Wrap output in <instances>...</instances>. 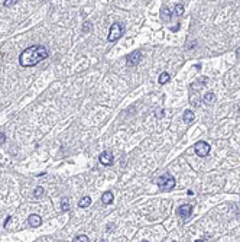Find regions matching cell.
I'll return each mask as SVG.
<instances>
[{
	"instance_id": "cell-1",
	"label": "cell",
	"mask_w": 240,
	"mask_h": 242,
	"mask_svg": "<svg viewBox=\"0 0 240 242\" xmlns=\"http://www.w3.org/2000/svg\"><path fill=\"white\" fill-rule=\"evenodd\" d=\"M49 57L48 49L43 45H32L26 48L19 55V64L22 67H33Z\"/></svg>"
},
{
	"instance_id": "cell-2",
	"label": "cell",
	"mask_w": 240,
	"mask_h": 242,
	"mask_svg": "<svg viewBox=\"0 0 240 242\" xmlns=\"http://www.w3.org/2000/svg\"><path fill=\"white\" fill-rule=\"evenodd\" d=\"M123 32H124V25L120 23V22H114L108 29L107 41L108 42H116L117 39H120L123 36Z\"/></svg>"
},
{
	"instance_id": "cell-3",
	"label": "cell",
	"mask_w": 240,
	"mask_h": 242,
	"mask_svg": "<svg viewBox=\"0 0 240 242\" xmlns=\"http://www.w3.org/2000/svg\"><path fill=\"white\" fill-rule=\"evenodd\" d=\"M156 183H158V187H159L162 191H169V190H172L175 187V184H177L175 178L172 176H169V174L161 176L159 178L156 180Z\"/></svg>"
},
{
	"instance_id": "cell-4",
	"label": "cell",
	"mask_w": 240,
	"mask_h": 242,
	"mask_svg": "<svg viewBox=\"0 0 240 242\" xmlns=\"http://www.w3.org/2000/svg\"><path fill=\"white\" fill-rule=\"evenodd\" d=\"M210 149H211V147L205 141H200V142H197L194 145V151H195V154L198 157H207L210 154Z\"/></svg>"
},
{
	"instance_id": "cell-5",
	"label": "cell",
	"mask_w": 240,
	"mask_h": 242,
	"mask_svg": "<svg viewBox=\"0 0 240 242\" xmlns=\"http://www.w3.org/2000/svg\"><path fill=\"white\" fill-rule=\"evenodd\" d=\"M191 212H193V206L191 204H181L177 209V215L181 219H184V220H187L191 216Z\"/></svg>"
},
{
	"instance_id": "cell-6",
	"label": "cell",
	"mask_w": 240,
	"mask_h": 242,
	"mask_svg": "<svg viewBox=\"0 0 240 242\" xmlns=\"http://www.w3.org/2000/svg\"><path fill=\"white\" fill-rule=\"evenodd\" d=\"M142 60V52L140 51H133L132 54L126 55V62L127 65H137Z\"/></svg>"
},
{
	"instance_id": "cell-7",
	"label": "cell",
	"mask_w": 240,
	"mask_h": 242,
	"mask_svg": "<svg viewBox=\"0 0 240 242\" xmlns=\"http://www.w3.org/2000/svg\"><path fill=\"white\" fill-rule=\"evenodd\" d=\"M100 162L103 164V165H112L114 161V158H113V154L110 151H104L100 154V157H99Z\"/></svg>"
},
{
	"instance_id": "cell-8",
	"label": "cell",
	"mask_w": 240,
	"mask_h": 242,
	"mask_svg": "<svg viewBox=\"0 0 240 242\" xmlns=\"http://www.w3.org/2000/svg\"><path fill=\"white\" fill-rule=\"evenodd\" d=\"M41 223H42V219L39 215H31L28 218V225L32 228H38V226H41Z\"/></svg>"
},
{
	"instance_id": "cell-9",
	"label": "cell",
	"mask_w": 240,
	"mask_h": 242,
	"mask_svg": "<svg viewBox=\"0 0 240 242\" xmlns=\"http://www.w3.org/2000/svg\"><path fill=\"white\" fill-rule=\"evenodd\" d=\"M114 200V196L112 191H104L103 196H101V203L103 204H112Z\"/></svg>"
},
{
	"instance_id": "cell-10",
	"label": "cell",
	"mask_w": 240,
	"mask_h": 242,
	"mask_svg": "<svg viewBox=\"0 0 240 242\" xmlns=\"http://www.w3.org/2000/svg\"><path fill=\"white\" fill-rule=\"evenodd\" d=\"M161 18H162V20L164 22H169L171 20V18H172V13H171V9L169 7H162L161 9Z\"/></svg>"
},
{
	"instance_id": "cell-11",
	"label": "cell",
	"mask_w": 240,
	"mask_h": 242,
	"mask_svg": "<svg viewBox=\"0 0 240 242\" xmlns=\"http://www.w3.org/2000/svg\"><path fill=\"white\" fill-rule=\"evenodd\" d=\"M182 119H184V122H187V123H193L194 119H195V115H194L193 110H185Z\"/></svg>"
},
{
	"instance_id": "cell-12",
	"label": "cell",
	"mask_w": 240,
	"mask_h": 242,
	"mask_svg": "<svg viewBox=\"0 0 240 242\" xmlns=\"http://www.w3.org/2000/svg\"><path fill=\"white\" fill-rule=\"evenodd\" d=\"M202 102H204L205 105H213V103L216 102V94L211 93V91H210V93H205L204 97H202Z\"/></svg>"
},
{
	"instance_id": "cell-13",
	"label": "cell",
	"mask_w": 240,
	"mask_h": 242,
	"mask_svg": "<svg viewBox=\"0 0 240 242\" xmlns=\"http://www.w3.org/2000/svg\"><path fill=\"white\" fill-rule=\"evenodd\" d=\"M205 83H207V78H198L197 81H194L193 84H191V87H193V90H198V89H202L204 86H205Z\"/></svg>"
},
{
	"instance_id": "cell-14",
	"label": "cell",
	"mask_w": 240,
	"mask_h": 242,
	"mask_svg": "<svg viewBox=\"0 0 240 242\" xmlns=\"http://www.w3.org/2000/svg\"><path fill=\"white\" fill-rule=\"evenodd\" d=\"M90 204H91V199H90L88 196H85V197H81L80 202H78V206H80V207H83V209H84V207H88Z\"/></svg>"
},
{
	"instance_id": "cell-15",
	"label": "cell",
	"mask_w": 240,
	"mask_h": 242,
	"mask_svg": "<svg viewBox=\"0 0 240 242\" xmlns=\"http://www.w3.org/2000/svg\"><path fill=\"white\" fill-rule=\"evenodd\" d=\"M169 80H171L169 74H168V73H162V74L159 76V80H158V81H159V84H166Z\"/></svg>"
},
{
	"instance_id": "cell-16",
	"label": "cell",
	"mask_w": 240,
	"mask_h": 242,
	"mask_svg": "<svg viewBox=\"0 0 240 242\" xmlns=\"http://www.w3.org/2000/svg\"><path fill=\"white\" fill-rule=\"evenodd\" d=\"M91 29H93V23L87 20V22L83 25V33H90L91 32Z\"/></svg>"
},
{
	"instance_id": "cell-17",
	"label": "cell",
	"mask_w": 240,
	"mask_h": 242,
	"mask_svg": "<svg viewBox=\"0 0 240 242\" xmlns=\"http://www.w3.org/2000/svg\"><path fill=\"white\" fill-rule=\"evenodd\" d=\"M174 12L178 16H182L184 15V5H181V3H178V5H175V7H174Z\"/></svg>"
},
{
	"instance_id": "cell-18",
	"label": "cell",
	"mask_w": 240,
	"mask_h": 242,
	"mask_svg": "<svg viewBox=\"0 0 240 242\" xmlns=\"http://www.w3.org/2000/svg\"><path fill=\"white\" fill-rule=\"evenodd\" d=\"M43 194H45V193H43V189H42V187H36V189H35V191H33V196H35L36 199H41Z\"/></svg>"
},
{
	"instance_id": "cell-19",
	"label": "cell",
	"mask_w": 240,
	"mask_h": 242,
	"mask_svg": "<svg viewBox=\"0 0 240 242\" xmlns=\"http://www.w3.org/2000/svg\"><path fill=\"white\" fill-rule=\"evenodd\" d=\"M72 242H90V241H88V236H87V235H78V236L74 238Z\"/></svg>"
},
{
	"instance_id": "cell-20",
	"label": "cell",
	"mask_w": 240,
	"mask_h": 242,
	"mask_svg": "<svg viewBox=\"0 0 240 242\" xmlns=\"http://www.w3.org/2000/svg\"><path fill=\"white\" fill-rule=\"evenodd\" d=\"M61 209H62V212H68L70 210V203H68L67 199H64V202L61 203Z\"/></svg>"
},
{
	"instance_id": "cell-21",
	"label": "cell",
	"mask_w": 240,
	"mask_h": 242,
	"mask_svg": "<svg viewBox=\"0 0 240 242\" xmlns=\"http://www.w3.org/2000/svg\"><path fill=\"white\" fill-rule=\"evenodd\" d=\"M18 0H5V6L6 7H10V6L13 5V3H16Z\"/></svg>"
},
{
	"instance_id": "cell-22",
	"label": "cell",
	"mask_w": 240,
	"mask_h": 242,
	"mask_svg": "<svg viewBox=\"0 0 240 242\" xmlns=\"http://www.w3.org/2000/svg\"><path fill=\"white\" fill-rule=\"evenodd\" d=\"M6 142V135L5 133H0V145H3Z\"/></svg>"
},
{
	"instance_id": "cell-23",
	"label": "cell",
	"mask_w": 240,
	"mask_h": 242,
	"mask_svg": "<svg viewBox=\"0 0 240 242\" xmlns=\"http://www.w3.org/2000/svg\"><path fill=\"white\" fill-rule=\"evenodd\" d=\"M179 28H181V25H175V26H172V28H171V31H172V32H178L179 31Z\"/></svg>"
},
{
	"instance_id": "cell-24",
	"label": "cell",
	"mask_w": 240,
	"mask_h": 242,
	"mask_svg": "<svg viewBox=\"0 0 240 242\" xmlns=\"http://www.w3.org/2000/svg\"><path fill=\"white\" fill-rule=\"evenodd\" d=\"M156 116H158V118H162V116H164V110H162V109L156 110Z\"/></svg>"
},
{
	"instance_id": "cell-25",
	"label": "cell",
	"mask_w": 240,
	"mask_h": 242,
	"mask_svg": "<svg viewBox=\"0 0 240 242\" xmlns=\"http://www.w3.org/2000/svg\"><path fill=\"white\" fill-rule=\"evenodd\" d=\"M10 219H12V216H7V218H6V220H5V226H7V223H9Z\"/></svg>"
},
{
	"instance_id": "cell-26",
	"label": "cell",
	"mask_w": 240,
	"mask_h": 242,
	"mask_svg": "<svg viewBox=\"0 0 240 242\" xmlns=\"http://www.w3.org/2000/svg\"><path fill=\"white\" fill-rule=\"evenodd\" d=\"M236 57H237V58H240V47L237 48V51H236Z\"/></svg>"
},
{
	"instance_id": "cell-27",
	"label": "cell",
	"mask_w": 240,
	"mask_h": 242,
	"mask_svg": "<svg viewBox=\"0 0 240 242\" xmlns=\"http://www.w3.org/2000/svg\"><path fill=\"white\" fill-rule=\"evenodd\" d=\"M195 242H204V241H202V239H198V241H195Z\"/></svg>"
},
{
	"instance_id": "cell-28",
	"label": "cell",
	"mask_w": 240,
	"mask_h": 242,
	"mask_svg": "<svg viewBox=\"0 0 240 242\" xmlns=\"http://www.w3.org/2000/svg\"><path fill=\"white\" fill-rule=\"evenodd\" d=\"M143 242H148V241H143Z\"/></svg>"
}]
</instances>
